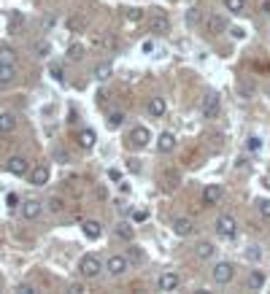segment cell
Segmentation results:
<instances>
[{
  "label": "cell",
  "instance_id": "obj_36",
  "mask_svg": "<svg viewBox=\"0 0 270 294\" xmlns=\"http://www.w3.org/2000/svg\"><path fill=\"white\" fill-rule=\"evenodd\" d=\"M246 149L249 151H257V149H260V138H249L246 140Z\"/></svg>",
  "mask_w": 270,
  "mask_h": 294
},
{
  "label": "cell",
  "instance_id": "obj_6",
  "mask_svg": "<svg viewBox=\"0 0 270 294\" xmlns=\"http://www.w3.org/2000/svg\"><path fill=\"white\" fill-rule=\"evenodd\" d=\"M19 211H22V216L27 219V222H35L43 213V203H38V200H24V203L19 205Z\"/></svg>",
  "mask_w": 270,
  "mask_h": 294
},
{
  "label": "cell",
  "instance_id": "obj_38",
  "mask_svg": "<svg viewBox=\"0 0 270 294\" xmlns=\"http://www.w3.org/2000/svg\"><path fill=\"white\" fill-rule=\"evenodd\" d=\"M162 181H168V189H173V181H176V173H165V176H162Z\"/></svg>",
  "mask_w": 270,
  "mask_h": 294
},
{
  "label": "cell",
  "instance_id": "obj_4",
  "mask_svg": "<svg viewBox=\"0 0 270 294\" xmlns=\"http://www.w3.org/2000/svg\"><path fill=\"white\" fill-rule=\"evenodd\" d=\"M216 232L230 240V238H235V232H238V224H235L233 216H219L216 219Z\"/></svg>",
  "mask_w": 270,
  "mask_h": 294
},
{
  "label": "cell",
  "instance_id": "obj_15",
  "mask_svg": "<svg viewBox=\"0 0 270 294\" xmlns=\"http://www.w3.org/2000/svg\"><path fill=\"white\" fill-rule=\"evenodd\" d=\"M95 43H97V49H100V51H114L116 46H119V41H116L114 32H105V35H100Z\"/></svg>",
  "mask_w": 270,
  "mask_h": 294
},
{
  "label": "cell",
  "instance_id": "obj_10",
  "mask_svg": "<svg viewBox=\"0 0 270 294\" xmlns=\"http://www.w3.org/2000/svg\"><path fill=\"white\" fill-rule=\"evenodd\" d=\"M149 24H151V32H168V27H170L168 16L162 14V11H151V16H149Z\"/></svg>",
  "mask_w": 270,
  "mask_h": 294
},
{
  "label": "cell",
  "instance_id": "obj_11",
  "mask_svg": "<svg viewBox=\"0 0 270 294\" xmlns=\"http://www.w3.org/2000/svg\"><path fill=\"white\" fill-rule=\"evenodd\" d=\"M30 184L32 186H46L49 184V168H46V165H35V168L30 170Z\"/></svg>",
  "mask_w": 270,
  "mask_h": 294
},
{
  "label": "cell",
  "instance_id": "obj_29",
  "mask_svg": "<svg viewBox=\"0 0 270 294\" xmlns=\"http://www.w3.org/2000/svg\"><path fill=\"white\" fill-rule=\"evenodd\" d=\"M249 284H252V289H262L265 276H262V273H252V281H249Z\"/></svg>",
  "mask_w": 270,
  "mask_h": 294
},
{
  "label": "cell",
  "instance_id": "obj_31",
  "mask_svg": "<svg viewBox=\"0 0 270 294\" xmlns=\"http://www.w3.org/2000/svg\"><path fill=\"white\" fill-rule=\"evenodd\" d=\"M49 211L60 213V211H65V203H62L60 197H51V200H49Z\"/></svg>",
  "mask_w": 270,
  "mask_h": 294
},
{
  "label": "cell",
  "instance_id": "obj_41",
  "mask_svg": "<svg viewBox=\"0 0 270 294\" xmlns=\"http://www.w3.org/2000/svg\"><path fill=\"white\" fill-rule=\"evenodd\" d=\"M197 19H200V14H197V8H192V11H189V22H192V24H195V22H197Z\"/></svg>",
  "mask_w": 270,
  "mask_h": 294
},
{
  "label": "cell",
  "instance_id": "obj_34",
  "mask_svg": "<svg viewBox=\"0 0 270 294\" xmlns=\"http://www.w3.org/2000/svg\"><path fill=\"white\" fill-rule=\"evenodd\" d=\"M260 213L265 219H270V200H260Z\"/></svg>",
  "mask_w": 270,
  "mask_h": 294
},
{
  "label": "cell",
  "instance_id": "obj_18",
  "mask_svg": "<svg viewBox=\"0 0 270 294\" xmlns=\"http://www.w3.org/2000/svg\"><path fill=\"white\" fill-rule=\"evenodd\" d=\"M227 30V19L219 14H211L208 16V32H225Z\"/></svg>",
  "mask_w": 270,
  "mask_h": 294
},
{
  "label": "cell",
  "instance_id": "obj_27",
  "mask_svg": "<svg viewBox=\"0 0 270 294\" xmlns=\"http://www.w3.org/2000/svg\"><path fill=\"white\" fill-rule=\"evenodd\" d=\"M116 235L122 240H133V230H130V224H119L116 227Z\"/></svg>",
  "mask_w": 270,
  "mask_h": 294
},
{
  "label": "cell",
  "instance_id": "obj_3",
  "mask_svg": "<svg viewBox=\"0 0 270 294\" xmlns=\"http://www.w3.org/2000/svg\"><path fill=\"white\" fill-rule=\"evenodd\" d=\"M105 270H108V276L119 278V276H124V273L130 270V259H127V257H119V254H114V257L105 262Z\"/></svg>",
  "mask_w": 270,
  "mask_h": 294
},
{
  "label": "cell",
  "instance_id": "obj_21",
  "mask_svg": "<svg viewBox=\"0 0 270 294\" xmlns=\"http://www.w3.org/2000/svg\"><path fill=\"white\" fill-rule=\"evenodd\" d=\"M103 232V224L100 222H84V235H87L89 240H97Z\"/></svg>",
  "mask_w": 270,
  "mask_h": 294
},
{
  "label": "cell",
  "instance_id": "obj_2",
  "mask_svg": "<svg viewBox=\"0 0 270 294\" xmlns=\"http://www.w3.org/2000/svg\"><path fill=\"white\" fill-rule=\"evenodd\" d=\"M200 113L206 119H216L222 113V103H219V95H216V92H208V95L200 100Z\"/></svg>",
  "mask_w": 270,
  "mask_h": 294
},
{
  "label": "cell",
  "instance_id": "obj_22",
  "mask_svg": "<svg viewBox=\"0 0 270 294\" xmlns=\"http://www.w3.org/2000/svg\"><path fill=\"white\" fill-rule=\"evenodd\" d=\"M0 62L3 65H16V51L11 46H0Z\"/></svg>",
  "mask_w": 270,
  "mask_h": 294
},
{
  "label": "cell",
  "instance_id": "obj_26",
  "mask_svg": "<svg viewBox=\"0 0 270 294\" xmlns=\"http://www.w3.org/2000/svg\"><path fill=\"white\" fill-rule=\"evenodd\" d=\"M68 59H70V62H78V59H84V46H81V43H73V46H70V49H68Z\"/></svg>",
  "mask_w": 270,
  "mask_h": 294
},
{
  "label": "cell",
  "instance_id": "obj_7",
  "mask_svg": "<svg viewBox=\"0 0 270 294\" xmlns=\"http://www.w3.org/2000/svg\"><path fill=\"white\" fill-rule=\"evenodd\" d=\"M179 284H181L179 273H162V276L157 278V289H160V292H176V289H179Z\"/></svg>",
  "mask_w": 270,
  "mask_h": 294
},
{
  "label": "cell",
  "instance_id": "obj_20",
  "mask_svg": "<svg viewBox=\"0 0 270 294\" xmlns=\"http://www.w3.org/2000/svg\"><path fill=\"white\" fill-rule=\"evenodd\" d=\"M95 140H97L95 130H81V132H78V146H81V149H92Z\"/></svg>",
  "mask_w": 270,
  "mask_h": 294
},
{
  "label": "cell",
  "instance_id": "obj_13",
  "mask_svg": "<svg viewBox=\"0 0 270 294\" xmlns=\"http://www.w3.org/2000/svg\"><path fill=\"white\" fill-rule=\"evenodd\" d=\"M222 195H225V192H222L219 184H208L206 192H203V203H206V205H219Z\"/></svg>",
  "mask_w": 270,
  "mask_h": 294
},
{
  "label": "cell",
  "instance_id": "obj_19",
  "mask_svg": "<svg viewBox=\"0 0 270 294\" xmlns=\"http://www.w3.org/2000/svg\"><path fill=\"white\" fill-rule=\"evenodd\" d=\"M111 70H114V68H111V62L105 59V62H97V65H95V70H92V76H95L97 81H105V78H111Z\"/></svg>",
  "mask_w": 270,
  "mask_h": 294
},
{
  "label": "cell",
  "instance_id": "obj_39",
  "mask_svg": "<svg viewBox=\"0 0 270 294\" xmlns=\"http://www.w3.org/2000/svg\"><path fill=\"white\" fill-rule=\"evenodd\" d=\"M133 219H135V222H146V219H149V211H135Z\"/></svg>",
  "mask_w": 270,
  "mask_h": 294
},
{
  "label": "cell",
  "instance_id": "obj_33",
  "mask_svg": "<svg viewBox=\"0 0 270 294\" xmlns=\"http://www.w3.org/2000/svg\"><path fill=\"white\" fill-rule=\"evenodd\" d=\"M5 203H8V208H19V205H22V200H19V195H14V192H11V195L5 197Z\"/></svg>",
  "mask_w": 270,
  "mask_h": 294
},
{
  "label": "cell",
  "instance_id": "obj_35",
  "mask_svg": "<svg viewBox=\"0 0 270 294\" xmlns=\"http://www.w3.org/2000/svg\"><path fill=\"white\" fill-rule=\"evenodd\" d=\"M35 51H38V57H46V54H49V43L41 41V43L35 46Z\"/></svg>",
  "mask_w": 270,
  "mask_h": 294
},
{
  "label": "cell",
  "instance_id": "obj_25",
  "mask_svg": "<svg viewBox=\"0 0 270 294\" xmlns=\"http://www.w3.org/2000/svg\"><path fill=\"white\" fill-rule=\"evenodd\" d=\"M225 8L230 14H243L246 11V0H225Z\"/></svg>",
  "mask_w": 270,
  "mask_h": 294
},
{
  "label": "cell",
  "instance_id": "obj_17",
  "mask_svg": "<svg viewBox=\"0 0 270 294\" xmlns=\"http://www.w3.org/2000/svg\"><path fill=\"white\" fill-rule=\"evenodd\" d=\"M157 149H160L162 154H165V151H173L176 149V135L173 132H162V135L157 138Z\"/></svg>",
  "mask_w": 270,
  "mask_h": 294
},
{
  "label": "cell",
  "instance_id": "obj_40",
  "mask_svg": "<svg viewBox=\"0 0 270 294\" xmlns=\"http://www.w3.org/2000/svg\"><path fill=\"white\" fill-rule=\"evenodd\" d=\"M16 292H19V294H32L35 289H30V286H24V284H22V286H16Z\"/></svg>",
  "mask_w": 270,
  "mask_h": 294
},
{
  "label": "cell",
  "instance_id": "obj_9",
  "mask_svg": "<svg viewBox=\"0 0 270 294\" xmlns=\"http://www.w3.org/2000/svg\"><path fill=\"white\" fill-rule=\"evenodd\" d=\"M5 168H8V173H14V176H27V173H30V162L24 157H11L8 162H5Z\"/></svg>",
  "mask_w": 270,
  "mask_h": 294
},
{
  "label": "cell",
  "instance_id": "obj_23",
  "mask_svg": "<svg viewBox=\"0 0 270 294\" xmlns=\"http://www.w3.org/2000/svg\"><path fill=\"white\" fill-rule=\"evenodd\" d=\"M214 246H211V243H197L195 246V257L197 259H211V257H214Z\"/></svg>",
  "mask_w": 270,
  "mask_h": 294
},
{
  "label": "cell",
  "instance_id": "obj_12",
  "mask_svg": "<svg viewBox=\"0 0 270 294\" xmlns=\"http://www.w3.org/2000/svg\"><path fill=\"white\" fill-rule=\"evenodd\" d=\"M151 132L146 130V127H135L133 132H130V143H133V149H143V146L149 143Z\"/></svg>",
  "mask_w": 270,
  "mask_h": 294
},
{
  "label": "cell",
  "instance_id": "obj_1",
  "mask_svg": "<svg viewBox=\"0 0 270 294\" xmlns=\"http://www.w3.org/2000/svg\"><path fill=\"white\" fill-rule=\"evenodd\" d=\"M100 270H103V265H100V259H97L95 254H84L81 262H78V273H81L84 278H97Z\"/></svg>",
  "mask_w": 270,
  "mask_h": 294
},
{
  "label": "cell",
  "instance_id": "obj_24",
  "mask_svg": "<svg viewBox=\"0 0 270 294\" xmlns=\"http://www.w3.org/2000/svg\"><path fill=\"white\" fill-rule=\"evenodd\" d=\"M16 127L14 113H0V132H11Z\"/></svg>",
  "mask_w": 270,
  "mask_h": 294
},
{
  "label": "cell",
  "instance_id": "obj_5",
  "mask_svg": "<svg viewBox=\"0 0 270 294\" xmlns=\"http://www.w3.org/2000/svg\"><path fill=\"white\" fill-rule=\"evenodd\" d=\"M173 232H176L179 238H192L195 232H197V227H195V222H192V219H187V216H179V219L173 222Z\"/></svg>",
  "mask_w": 270,
  "mask_h": 294
},
{
  "label": "cell",
  "instance_id": "obj_30",
  "mask_svg": "<svg viewBox=\"0 0 270 294\" xmlns=\"http://www.w3.org/2000/svg\"><path fill=\"white\" fill-rule=\"evenodd\" d=\"M49 73H51V78H54V81H62V78H65V73H62V65H51V68H49Z\"/></svg>",
  "mask_w": 270,
  "mask_h": 294
},
{
  "label": "cell",
  "instance_id": "obj_32",
  "mask_svg": "<svg viewBox=\"0 0 270 294\" xmlns=\"http://www.w3.org/2000/svg\"><path fill=\"white\" fill-rule=\"evenodd\" d=\"M22 22H24V19H22V14H14V16H11V22H8V27H11V32H14V30H19V27H22Z\"/></svg>",
  "mask_w": 270,
  "mask_h": 294
},
{
  "label": "cell",
  "instance_id": "obj_28",
  "mask_svg": "<svg viewBox=\"0 0 270 294\" xmlns=\"http://www.w3.org/2000/svg\"><path fill=\"white\" fill-rule=\"evenodd\" d=\"M122 122H124V113H111V116H108V127H111V130H116Z\"/></svg>",
  "mask_w": 270,
  "mask_h": 294
},
{
  "label": "cell",
  "instance_id": "obj_8",
  "mask_svg": "<svg viewBox=\"0 0 270 294\" xmlns=\"http://www.w3.org/2000/svg\"><path fill=\"white\" fill-rule=\"evenodd\" d=\"M233 276H235V270H233V265H230V262H219L214 267V281H216V284H222V286L230 284Z\"/></svg>",
  "mask_w": 270,
  "mask_h": 294
},
{
  "label": "cell",
  "instance_id": "obj_37",
  "mask_svg": "<svg viewBox=\"0 0 270 294\" xmlns=\"http://www.w3.org/2000/svg\"><path fill=\"white\" fill-rule=\"evenodd\" d=\"M130 262H143V254L138 249H130Z\"/></svg>",
  "mask_w": 270,
  "mask_h": 294
},
{
  "label": "cell",
  "instance_id": "obj_14",
  "mask_svg": "<svg viewBox=\"0 0 270 294\" xmlns=\"http://www.w3.org/2000/svg\"><path fill=\"white\" fill-rule=\"evenodd\" d=\"M146 111H149L154 119L165 116V100H162V97H149V103H146Z\"/></svg>",
  "mask_w": 270,
  "mask_h": 294
},
{
  "label": "cell",
  "instance_id": "obj_16",
  "mask_svg": "<svg viewBox=\"0 0 270 294\" xmlns=\"http://www.w3.org/2000/svg\"><path fill=\"white\" fill-rule=\"evenodd\" d=\"M14 78H16V65H3L0 62V86L14 84Z\"/></svg>",
  "mask_w": 270,
  "mask_h": 294
}]
</instances>
